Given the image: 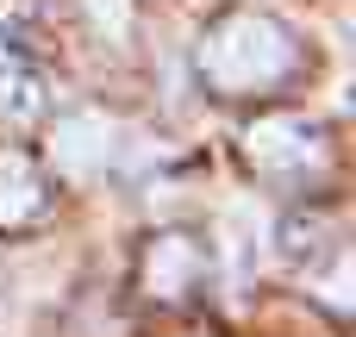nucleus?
Returning <instances> with one entry per match:
<instances>
[{
  "instance_id": "obj_8",
  "label": "nucleus",
  "mask_w": 356,
  "mask_h": 337,
  "mask_svg": "<svg viewBox=\"0 0 356 337\" xmlns=\"http://www.w3.org/2000/svg\"><path fill=\"white\" fill-rule=\"evenodd\" d=\"M81 13H88L94 38H106V44H125L138 31V0H81Z\"/></svg>"
},
{
  "instance_id": "obj_5",
  "label": "nucleus",
  "mask_w": 356,
  "mask_h": 337,
  "mask_svg": "<svg viewBox=\"0 0 356 337\" xmlns=\"http://www.w3.org/2000/svg\"><path fill=\"white\" fill-rule=\"evenodd\" d=\"M50 113V75L19 50V44H0V119L13 131L38 125Z\"/></svg>"
},
{
  "instance_id": "obj_4",
  "label": "nucleus",
  "mask_w": 356,
  "mask_h": 337,
  "mask_svg": "<svg viewBox=\"0 0 356 337\" xmlns=\"http://www.w3.org/2000/svg\"><path fill=\"white\" fill-rule=\"evenodd\" d=\"M131 131L106 113H69L56 125V169L69 175H106V169H125L131 163Z\"/></svg>"
},
{
  "instance_id": "obj_6",
  "label": "nucleus",
  "mask_w": 356,
  "mask_h": 337,
  "mask_svg": "<svg viewBox=\"0 0 356 337\" xmlns=\"http://www.w3.org/2000/svg\"><path fill=\"white\" fill-rule=\"evenodd\" d=\"M50 213V181L25 150H0V231H25Z\"/></svg>"
},
{
  "instance_id": "obj_1",
  "label": "nucleus",
  "mask_w": 356,
  "mask_h": 337,
  "mask_svg": "<svg viewBox=\"0 0 356 337\" xmlns=\"http://www.w3.org/2000/svg\"><path fill=\"white\" fill-rule=\"evenodd\" d=\"M194 69L213 94L244 100V94H275L294 69H300V38L275 19V13H225L219 25H207Z\"/></svg>"
},
{
  "instance_id": "obj_2",
  "label": "nucleus",
  "mask_w": 356,
  "mask_h": 337,
  "mask_svg": "<svg viewBox=\"0 0 356 337\" xmlns=\"http://www.w3.org/2000/svg\"><path fill=\"white\" fill-rule=\"evenodd\" d=\"M244 156L269 181H319L332 169V131L307 113H263L244 125Z\"/></svg>"
},
{
  "instance_id": "obj_7",
  "label": "nucleus",
  "mask_w": 356,
  "mask_h": 337,
  "mask_svg": "<svg viewBox=\"0 0 356 337\" xmlns=\"http://www.w3.org/2000/svg\"><path fill=\"white\" fill-rule=\"evenodd\" d=\"M344 244H338V225L325 219V213H313V219H288L282 225V256L294 263V269H313L319 256H338Z\"/></svg>"
},
{
  "instance_id": "obj_3",
  "label": "nucleus",
  "mask_w": 356,
  "mask_h": 337,
  "mask_svg": "<svg viewBox=\"0 0 356 337\" xmlns=\"http://www.w3.org/2000/svg\"><path fill=\"white\" fill-rule=\"evenodd\" d=\"M207 244L194 231H156L138 256V294L156 300V306H181L207 288Z\"/></svg>"
}]
</instances>
